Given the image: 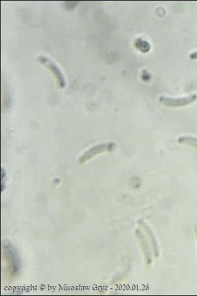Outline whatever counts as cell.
<instances>
[{
	"label": "cell",
	"instance_id": "6da1fadb",
	"mask_svg": "<svg viewBox=\"0 0 197 296\" xmlns=\"http://www.w3.org/2000/svg\"><path fill=\"white\" fill-rule=\"evenodd\" d=\"M2 250L3 252V256L7 263L10 276L14 277L18 274L21 267L18 252L14 246L8 242H4L2 244Z\"/></svg>",
	"mask_w": 197,
	"mask_h": 296
},
{
	"label": "cell",
	"instance_id": "7a4b0ae2",
	"mask_svg": "<svg viewBox=\"0 0 197 296\" xmlns=\"http://www.w3.org/2000/svg\"><path fill=\"white\" fill-rule=\"evenodd\" d=\"M197 99V95L196 94L188 96V97L184 98H170L161 96L159 98V102L168 107H183L189 105V104L194 103Z\"/></svg>",
	"mask_w": 197,
	"mask_h": 296
},
{
	"label": "cell",
	"instance_id": "3957f363",
	"mask_svg": "<svg viewBox=\"0 0 197 296\" xmlns=\"http://www.w3.org/2000/svg\"><path fill=\"white\" fill-rule=\"evenodd\" d=\"M38 61L40 64L44 65L45 67H47V69H49L51 73L53 74L56 80H57L58 86H59L60 88H64L65 85H66V82H65L64 76H63L61 71H60L59 68H58L55 63H54L51 59H49V58L44 56H39V57L38 58Z\"/></svg>",
	"mask_w": 197,
	"mask_h": 296
},
{
	"label": "cell",
	"instance_id": "277c9868",
	"mask_svg": "<svg viewBox=\"0 0 197 296\" xmlns=\"http://www.w3.org/2000/svg\"><path fill=\"white\" fill-rule=\"evenodd\" d=\"M114 144L113 143L101 144V145L96 146V147H93L89 150H88L80 158V162L83 163L86 162V160L90 159L92 156L100 153H103V152L111 151L112 149H114Z\"/></svg>",
	"mask_w": 197,
	"mask_h": 296
},
{
	"label": "cell",
	"instance_id": "5b68a950",
	"mask_svg": "<svg viewBox=\"0 0 197 296\" xmlns=\"http://www.w3.org/2000/svg\"><path fill=\"white\" fill-rule=\"evenodd\" d=\"M136 235L138 242H139L140 247L142 248L143 253H144L145 261H146V264L149 266L152 263V252H151L150 247H149V243L142 231L136 230Z\"/></svg>",
	"mask_w": 197,
	"mask_h": 296
},
{
	"label": "cell",
	"instance_id": "8992f818",
	"mask_svg": "<svg viewBox=\"0 0 197 296\" xmlns=\"http://www.w3.org/2000/svg\"><path fill=\"white\" fill-rule=\"evenodd\" d=\"M138 224L144 230L145 232H146L147 237H148V239L149 240V244L151 245H152V249L154 254V256L156 258H158L160 254V251H159V245H158V241L157 238H156V236L152 231L151 229V228L149 227L148 225H147L146 223L142 220H140L138 221Z\"/></svg>",
	"mask_w": 197,
	"mask_h": 296
},
{
	"label": "cell",
	"instance_id": "52a82bcc",
	"mask_svg": "<svg viewBox=\"0 0 197 296\" xmlns=\"http://www.w3.org/2000/svg\"><path fill=\"white\" fill-rule=\"evenodd\" d=\"M177 141L181 145L190 146V147H194L197 149V137L188 136H181L177 139Z\"/></svg>",
	"mask_w": 197,
	"mask_h": 296
},
{
	"label": "cell",
	"instance_id": "ba28073f",
	"mask_svg": "<svg viewBox=\"0 0 197 296\" xmlns=\"http://www.w3.org/2000/svg\"><path fill=\"white\" fill-rule=\"evenodd\" d=\"M190 57L192 59H197V51L190 54Z\"/></svg>",
	"mask_w": 197,
	"mask_h": 296
},
{
	"label": "cell",
	"instance_id": "9c48e42d",
	"mask_svg": "<svg viewBox=\"0 0 197 296\" xmlns=\"http://www.w3.org/2000/svg\"><path fill=\"white\" fill-rule=\"evenodd\" d=\"M195 234H196V237L197 243V225L195 226Z\"/></svg>",
	"mask_w": 197,
	"mask_h": 296
}]
</instances>
